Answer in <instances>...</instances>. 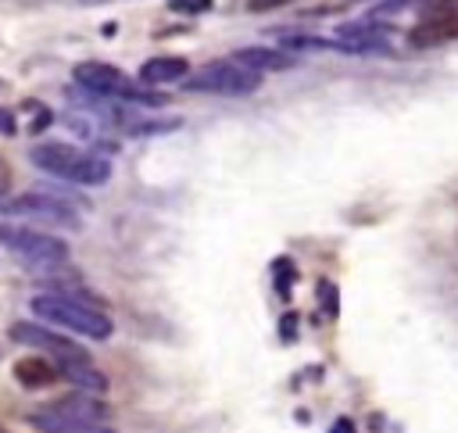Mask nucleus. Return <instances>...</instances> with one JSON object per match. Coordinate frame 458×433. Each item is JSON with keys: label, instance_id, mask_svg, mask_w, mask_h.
I'll return each instance as SVG.
<instances>
[{"label": "nucleus", "instance_id": "f257e3e1", "mask_svg": "<svg viewBox=\"0 0 458 433\" xmlns=\"http://www.w3.org/2000/svg\"><path fill=\"white\" fill-rule=\"evenodd\" d=\"M29 161L57 179L79 183V186H104L111 179V161L93 154V150H79L72 143H57V140H43L29 150Z\"/></svg>", "mask_w": 458, "mask_h": 433}, {"label": "nucleus", "instance_id": "f03ea898", "mask_svg": "<svg viewBox=\"0 0 458 433\" xmlns=\"http://www.w3.org/2000/svg\"><path fill=\"white\" fill-rule=\"evenodd\" d=\"M32 311L39 318H50V322L72 329V333H82L86 340H107L111 336V318L97 304L68 297V293H39V297H32Z\"/></svg>", "mask_w": 458, "mask_h": 433}, {"label": "nucleus", "instance_id": "7ed1b4c3", "mask_svg": "<svg viewBox=\"0 0 458 433\" xmlns=\"http://www.w3.org/2000/svg\"><path fill=\"white\" fill-rule=\"evenodd\" d=\"M0 243L29 268H57L68 261V243L29 222H0Z\"/></svg>", "mask_w": 458, "mask_h": 433}, {"label": "nucleus", "instance_id": "20e7f679", "mask_svg": "<svg viewBox=\"0 0 458 433\" xmlns=\"http://www.w3.org/2000/svg\"><path fill=\"white\" fill-rule=\"evenodd\" d=\"M261 86V72H254L250 64H243L240 57H222V61H211L204 64L190 82L186 89L193 93H218V97H247Z\"/></svg>", "mask_w": 458, "mask_h": 433}, {"label": "nucleus", "instance_id": "39448f33", "mask_svg": "<svg viewBox=\"0 0 458 433\" xmlns=\"http://www.w3.org/2000/svg\"><path fill=\"white\" fill-rule=\"evenodd\" d=\"M72 79L86 89V93H93V97H125V100H136V104H165V97H157V93H147V89H136L129 79H125V72H118L114 64H104V61H82V64H75L72 68Z\"/></svg>", "mask_w": 458, "mask_h": 433}, {"label": "nucleus", "instance_id": "423d86ee", "mask_svg": "<svg viewBox=\"0 0 458 433\" xmlns=\"http://www.w3.org/2000/svg\"><path fill=\"white\" fill-rule=\"evenodd\" d=\"M0 215L4 218H18V222H43V225H61V229H79V215L47 193H25V197H11L0 200Z\"/></svg>", "mask_w": 458, "mask_h": 433}, {"label": "nucleus", "instance_id": "0eeeda50", "mask_svg": "<svg viewBox=\"0 0 458 433\" xmlns=\"http://www.w3.org/2000/svg\"><path fill=\"white\" fill-rule=\"evenodd\" d=\"M11 336H14L18 344L50 351L57 361H89V354H86L79 344H72V340L50 333V329H43V326H36V322H14V326H11Z\"/></svg>", "mask_w": 458, "mask_h": 433}, {"label": "nucleus", "instance_id": "6e6552de", "mask_svg": "<svg viewBox=\"0 0 458 433\" xmlns=\"http://www.w3.org/2000/svg\"><path fill=\"white\" fill-rule=\"evenodd\" d=\"M43 412H50L57 419H68V422H107L111 419V404L93 397L89 390L61 397V401H50V404H43Z\"/></svg>", "mask_w": 458, "mask_h": 433}, {"label": "nucleus", "instance_id": "1a4fd4ad", "mask_svg": "<svg viewBox=\"0 0 458 433\" xmlns=\"http://www.w3.org/2000/svg\"><path fill=\"white\" fill-rule=\"evenodd\" d=\"M458 39V11H440V14H426L411 32L408 43L411 47H440Z\"/></svg>", "mask_w": 458, "mask_h": 433}, {"label": "nucleus", "instance_id": "9d476101", "mask_svg": "<svg viewBox=\"0 0 458 433\" xmlns=\"http://www.w3.org/2000/svg\"><path fill=\"white\" fill-rule=\"evenodd\" d=\"M186 72H190V64L182 57H150L140 68V82L143 86H165V82L186 79Z\"/></svg>", "mask_w": 458, "mask_h": 433}, {"label": "nucleus", "instance_id": "9b49d317", "mask_svg": "<svg viewBox=\"0 0 458 433\" xmlns=\"http://www.w3.org/2000/svg\"><path fill=\"white\" fill-rule=\"evenodd\" d=\"M57 372H61L68 383H75V386H82V390H89V394H104V390H107V379H104L97 369H89V361H57Z\"/></svg>", "mask_w": 458, "mask_h": 433}, {"label": "nucleus", "instance_id": "f8f14e48", "mask_svg": "<svg viewBox=\"0 0 458 433\" xmlns=\"http://www.w3.org/2000/svg\"><path fill=\"white\" fill-rule=\"evenodd\" d=\"M236 57H240L243 64H250L254 72H283V68L293 64L290 54H283V50H265V47H247V50H240Z\"/></svg>", "mask_w": 458, "mask_h": 433}, {"label": "nucleus", "instance_id": "ddd939ff", "mask_svg": "<svg viewBox=\"0 0 458 433\" xmlns=\"http://www.w3.org/2000/svg\"><path fill=\"white\" fill-rule=\"evenodd\" d=\"M14 376H18V383H25V386H50L61 372H57V365H47V361H39V358H25V361L14 365Z\"/></svg>", "mask_w": 458, "mask_h": 433}, {"label": "nucleus", "instance_id": "4468645a", "mask_svg": "<svg viewBox=\"0 0 458 433\" xmlns=\"http://www.w3.org/2000/svg\"><path fill=\"white\" fill-rule=\"evenodd\" d=\"M168 7L179 14H204L211 7V0H168Z\"/></svg>", "mask_w": 458, "mask_h": 433}, {"label": "nucleus", "instance_id": "2eb2a0df", "mask_svg": "<svg viewBox=\"0 0 458 433\" xmlns=\"http://www.w3.org/2000/svg\"><path fill=\"white\" fill-rule=\"evenodd\" d=\"M318 293H322V304H326V315H336V286L329 279L318 283Z\"/></svg>", "mask_w": 458, "mask_h": 433}, {"label": "nucleus", "instance_id": "dca6fc26", "mask_svg": "<svg viewBox=\"0 0 458 433\" xmlns=\"http://www.w3.org/2000/svg\"><path fill=\"white\" fill-rule=\"evenodd\" d=\"M286 4H297V0H250L247 7L250 11H272V7H286Z\"/></svg>", "mask_w": 458, "mask_h": 433}, {"label": "nucleus", "instance_id": "f3484780", "mask_svg": "<svg viewBox=\"0 0 458 433\" xmlns=\"http://www.w3.org/2000/svg\"><path fill=\"white\" fill-rule=\"evenodd\" d=\"M329 433H358V429H354V422H351V419H336V422L329 426Z\"/></svg>", "mask_w": 458, "mask_h": 433}, {"label": "nucleus", "instance_id": "a211bd4d", "mask_svg": "<svg viewBox=\"0 0 458 433\" xmlns=\"http://www.w3.org/2000/svg\"><path fill=\"white\" fill-rule=\"evenodd\" d=\"M0 132H4V136L14 132V118H11V111H0Z\"/></svg>", "mask_w": 458, "mask_h": 433}, {"label": "nucleus", "instance_id": "6ab92c4d", "mask_svg": "<svg viewBox=\"0 0 458 433\" xmlns=\"http://www.w3.org/2000/svg\"><path fill=\"white\" fill-rule=\"evenodd\" d=\"M7 183H11V175H7V165L0 161V190H7Z\"/></svg>", "mask_w": 458, "mask_h": 433}, {"label": "nucleus", "instance_id": "aec40b11", "mask_svg": "<svg viewBox=\"0 0 458 433\" xmlns=\"http://www.w3.org/2000/svg\"><path fill=\"white\" fill-rule=\"evenodd\" d=\"M0 433H7V429H4V426H0Z\"/></svg>", "mask_w": 458, "mask_h": 433}]
</instances>
